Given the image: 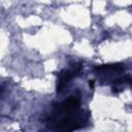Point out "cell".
<instances>
[{
    "label": "cell",
    "instance_id": "6da1fadb",
    "mask_svg": "<svg viewBox=\"0 0 132 132\" xmlns=\"http://www.w3.org/2000/svg\"><path fill=\"white\" fill-rule=\"evenodd\" d=\"M78 96H70L53 109L47 119V127L52 130L72 131L84 126L88 116L79 108Z\"/></svg>",
    "mask_w": 132,
    "mask_h": 132
},
{
    "label": "cell",
    "instance_id": "7a4b0ae2",
    "mask_svg": "<svg viewBox=\"0 0 132 132\" xmlns=\"http://www.w3.org/2000/svg\"><path fill=\"white\" fill-rule=\"evenodd\" d=\"M79 72H80V67H77V66L62 71V72L58 75L57 92H61V91L68 85V82H69L73 77H75V76L78 75Z\"/></svg>",
    "mask_w": 132,
    "mask_h": 132
}]
</instances>
